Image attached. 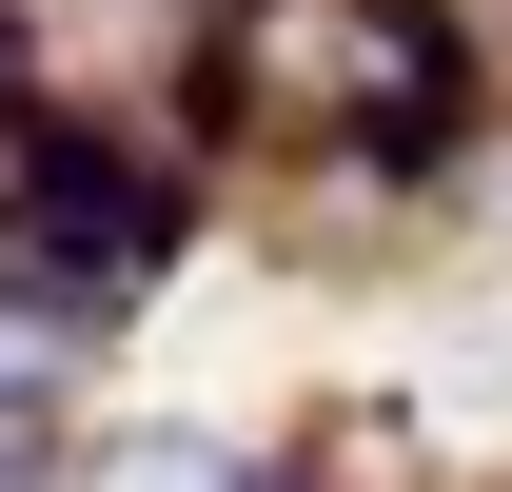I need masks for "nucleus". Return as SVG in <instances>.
Returning a JSON list of instances; mask_svg holds the SVG:
<instances>
[{
  "instance_id": "7ed1b4c3",
  "label": "nucleus",
  "mask_w": 512,
  "mask_h": 492,
  "mask_svg": "<svg viewBox=\"0 0 512 492\" xmlns=\"http://www.w3.org/2000/svg\"><path fill=\"white\" fill-rule=\"evenodd\" d=\"M60 315H40V296H0V473H20V453H40V433H60Z\"/></svg>"
},
{
  "instance_id": "f03ea898",
  "label": "nucleus",
  "mask_w": 512,
  "mask_h": 492,
  "mask_svg": "<svg viewBox=\"0 0 512 492\" xmlns=\"http://www.w3.org/2000/svg\"><path fill=\"white\" fill-rule=\"evenodd\" d=\"M79 492H276L237 453V433H178V414H138V433H99V453H79Z\"/></svg>"
},
{
  "instance_id": "f257e3e1",
  "label": "nucleus",
  "mask_w": 512,
  "mask_h": 492,
  "mask_svg": "<svg viewBox=\"0 0 512 492\" xmlns=\"http://www.w3.org/2000/svg\"><path fill=\"white\" fill-rule=\"evenodd\" d=\"M0 256H20L40 315H99V296H138V276L178 256V197L138 178L119 138H20V178H0Z\"/></svg>"
}]
</instances>
